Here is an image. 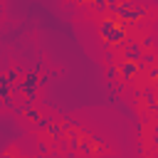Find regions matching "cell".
Masks as SVG:
<instances>
[{
  "instance_id": "cell-6",
  "label": "cell",
  "mask_w": 158,
  "mask_h": 158,
  "mask_svg": "<svg viewBox=\"0 0 158 158\" xmlns=\"http://www.w3.org/2000/svg\"><path fill=\"white\" fill-rule=\"evenodd\" d=\"M116 79H121V64L118 62H109V67H106V81H116Z\"/></svg>"
},
{
  "instance_id": "cell-14",
  "label": "cell",
  "mask_w": 158,
  "mask_h": 158,
  "mask_svg": "<svg viewBox=\"0 0 158 158\" xmlns=\"http://www.w3.org/2000/svg\"><path fill=\"white\" fill-rule=\"evenodd\" d=\"M52 79H54V72H47V74H42V77H40V86H47Z\"/></svg>"
},
{
  "instance_id": "cell-9",
  "label": "cell",
  "mask_w": 158,
  "mask_h": 158,
  "mask_svg": "<svg viewBox=\"0 0 158 158\" xmlns=\"http://www.w3.org/2000/svg\"><path fill=\"white\" fill-rule=\"evenodd\" d=\"M91 7L99 12V15H104V12H109V2L106 0H91Z\"/></svg>"
},
{
  "instance_id": "cell-5",
  "label": "cell",
  "mask_w": 158,
  "mask_h": 158,
  "mask_svg": "<svg viewBox=\"0 0 158 158\" xmlns=\"http://www.w3.org/2000/svg\"><path fill=\"white\" fill-rule=\"evenodd\" d=\"M146 17H148V7H146V5H133L126 22H128V25H138V22L146 20Z\"/></svg>"
},
{
  "instance_id": "cell-11",
  "label": "cell",
  "mask_w": 158,
  "mask_h": 158,
  "mask_svg": "<svg viewBox=\"0 0 158 158\" xmlns=\"http://www.w3.org/2000/svg\"><path fill=\"white\" fill-rule=\"evenodd\" d=\"M79 153H94V148H91L89 138H81V143H79Z\"/></svg>"
},
{
  "instance_id": "cell-8",
  "label": "cell",
  "mask_w": 158,
  "mask_h": 158,
  "mask_svg": "<svg viewBox=\"0 0 158 158\" xmlns=\"http://www.w3.org/2000/svg\"><path fill=\"white\" fill-rule=\"evenodd\" d=\"M141 64H146V67L158 64V54H156V52H151V49H146V52H143V57H141Z\"/></svg>"
},
{
  "instance_id": "cell-12",
  "label": "cell",
  "mask_w": 158,
  "mask_h": 158,
  "mask_svg": "<svg viewBox=\"0 0 158 158\" xmlns=\"http://www.w3.org/2000/svg\"><path fill=\"white\" fill-rule=\"evenodd\" d=\"M49 123H52V121H49V116H42V118H37V121H35V128L40 131V128H47Z\"/></svg>"
},
{
  "instance_id": "cell-2",
  "label": "cell",
  "mask_w": 158,
  "mask_h": 158,
  "mask_svg": "<svg viewBox=\"0 0 158 158\" xmlns=\"http://www.w3.org/2000/svg\"><path fill=\"white\" fill-rule=\"evenodd\" d=\"M118 64H121V79L123 81H133L141 74V62H136V59H121Z\"/></svg>"
},
{
  "instance_id": "cell-10",
  "label": "cell",
  "mask_w": 158,
  "mask_h": 158,
  "mask_svg": "<svg viewBox=\"0 0 158 158\" xmlns=\"http://www.w3.org/2000/svg\"><path fill=\"white\" fill-rule=\"evenodd\" d=\"M25 116H27V118H30V121H32V123H35V121H37V118H42V114H40V111H37V109H35V106H32V104H30V106H27V114H25Z\"/></svg>"
},
{
  "instance_id": "cell-15",
  "label": "cell",
  "mask_w": 158,
  "mask_h": 158,
  "mask_svg": "<svg viewBox=\"0 0 158 158\" xmlns=\"http://www.w3.org/2000/svg\"><path fill=\"white\" fill-rule=\"evenodd\" d=\"M20 74H22L20 69H7V77H10V79H12L15 84H17V79H20Z\"/></svg>"
},
{
  "instance_id": "cell-13",
  "label": "cell",
  "mask_w": 158,
  "mask_h": 158,
  "mask_svg": "<svg viewBox=\"0 0 158 158\" xmlns=\"http://www.w3.org/2000/svg\"><path fill=\"white\" fill-rule=\"evenodd\" d=\"M153 40H156L153 35H146V37L141 40V47H143V49H151V47H153Z\"/></svg>"
},
{
  "instance_id": "cell-7",
  "label": "cell",
  "mask_w": 158,
  "mask_h": 158,
  "mask_svg": "<svg viewBox=\"0 0 158 158\" xmlns=\"http://www.w3.org/2000/svg\"><path fill=\"white\" fill-rule=\"evenodd\" d=\"M47 136H49L52 141H59V138L64 136V126H62V123H54V121H52V123L47 126Z\"/></svg>"
},
{
  "instance_id": "cell-4",
  "label": "cell",
  "mask_w": 158,
  "mask_h": 158,
  "mask_svg": "<svg viewBox=\"0 0 158 158\" xmlns=\"http://www.w3.org/2000/svg\"><path fill=\"white\" fill-rule=\"evenodd\" d=\"M143 47H141V42H126V47L121 49V59H136V62H141V57H143Z\"/></svg>"
},
{
  "instance_id": "cell-3",
  "label": "cell",
  "mask_w": 158,
  "mask_h": 158,
  "mask_svg": "<svg viewBox=\"0 0 158 158\" xmlns=\"http://www.w3.org/2000/svg\"><path fill=\"white\" fill-rule=\"evenodd\" d=\"M121 22H126V20H118L116 15L101 17V20H99V37H101V40H109V35H111V32H114Z\"/></svg>"
},
{
  "instance_id": "cell-19",
  "label": "cell",
  "mask_w": 158,
  "mask_h": 158,
  "mask_svg": "<svg viewBox=\"0 0 158 158\" xmlns=\"http://www.w3.org/2000/svg\"><path fill=\"white\" fill-rule=\"evenodd\" d=\"M153 111H156V114H158V101H156V109H153Z\"/></svg>"
},
{
  "instance_id": "cell-16",
  "label": "cell",
  "mask_w": 158,
  "mask_h": 158,
  "mask_svg": "<svg viewBox=\"0 0 158 158\" xmlns=\"http://www.w3.org/2000/svg\"><path fill=\"white\" fill-rule=\"evenodd\" d=\"M123 89H126V86H123V81H114V91H116V94H121Z\"/></svg>"
},
{
  "instance_id": "cell-1",
  "label": "cell",
  "mask_w": 158,
  "mask_h": 158,
  "mask_svg": "<svg viewBox=\"0 0 158 158\" xmlns=\"http://www.w3.org/2000/svg\"><path fill=\"white\" fill-rule=\"evenodd\" d=\"M37 89H40V74L32 69L25 79H20L17 84H15V91H20V94H25V101L27 104H35V99H37Z\"/></svg>"
},
{
  "instance_id": "cell-18",
  "label": "cell",
  "mask_w": 158,
  "mask_h": 158,
  "mask_svg": "<svg viewBox=\"0 0 158 158\" xmlns=\"http://www.w3.org/2000/svg\"><path fill=\"white\" fill-rule=\"evenodd\" d=\"M67 2H91V0H67Z\"/></svg>"
},
{
  "instance_id": "cell-17",
  "label": "cell",
  "mask_w": 158,
  "mask_h": 158,
  "mask_svg": "<svg viewBox=\"0 0 158 158\" xmlns=\"http://www.w3.org/2000/svg\"><path fill=\"white\" fill-rule=\"evenodd\" d=\"M37 151H40V153H47V151H49V146H47L44 141H40V143H37Z\"/></svg>"
}]
</instances>
